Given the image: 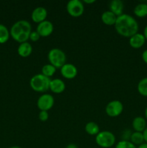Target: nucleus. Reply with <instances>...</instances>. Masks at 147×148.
<instances>
[{"label": "nucleus", "mask_w": 147, "mask_h": 148, "mask_svg": "<svg viewBox=\"0 0 147 148\" xmlns=\"http://www.w3.org/2000/svg\"><path fill=\"white\" fill-rule=\"evenodd\" d=\"M114 26L120 36L128 38L138 33L139 28L137 20L128 14H122L118 16Z\"/></svg>", "instance_id": "f257e3e1"}, {"label": "nucleus", "mask_w": 147, "mask_h": 148, "mask_svg": "<svg viewBox=\"0 0 147 148\" xmlns=\"http://www.w3.org/2000/svg\"><path fill=\"white\" fill-rule=\"evenodd\" d=\"M10 36L15 41L22 43L29 40L32 32L31 24L28 21L21 20L14 23L10 29Z\"/></svg>", "instance_id": "f03ea898"}, {"label": "nucleus", "mask_w": 147, "mask_h": 148, "mask_svg": "<svg viewBox=\"0 0 147 148\" xmlns=\"http://www.w3.org/2000/svg\"><path fill=\"white\" fill-rule=\"evenodd\" d=\"M51 79L42 74L34 75L30 80V86L34 91L37 92H45L49 90Z\"/></svg>", "instance_id": "7ed1b4c3"}, {"label": "nucleus", "mask_w": 147, "mask_h": 148, "mask_svg": "<svg viewBox=\"0 0 147 148\" xmlns=\"http://www.w3.org/2000/svg\"><path fill=\"white\" fill-rule=\"evenodd\" d=\"M48 59L50 64L54 66L56 69L61 68L66 63V53L60 49H50L48 53Z\"/></svg>", "instance_id": "20e7f679"}, {"label": "nucleus", "mask_w": 147, "mask_h": 148, "mask_svg": "<svg viewBox=\"0 0 147 148\" xmlns=\"http://www.w3.org/2000/svg\"><path fill=\"white\" fill-rule=\"evenodd\" d=\"M116 138L112 132L110 131L99 132L95 137V142L99 147L110 148L115 144Z\"/></svg>", "instance_id": "39448f33"}, {"label": "nucleus", "mask_w": 147, "mask_h": 148, "mask_svg": "<svg viewBox=\"0 0 147 148\" xmlns=\"http://www.w3.org/2000/svg\"><path fill=\"white\" fill-rule=\"evenodd\" d=\"M66 11L71 17H80L84 12V5L83 1L79 0H71L66 4Z\"/></svg>", "instance_id": "423d86ee"}, {"label": "nucleus", "mask_w": 147, "mask_h": 148, "mask_svg": "<svg viewBox=\"0 0 147 148\" xmlns=\"http://www.w3.org/2000/svg\"><path fill=\"white\" fill-rule=\"evenodd\" d=\"M123 111V105L122 102L118 100H114L107 104L105 107V113L107 115L112 118L118 117Z\"/></svg>", "instance_id": "0eeeda50"}, {"label": "nucleus", "mask_w": 147, "mask_h": 148, "mask_svg": "<svg viewBox=\"0 0 147 148\" xmlns=\"http://www.w3.org/2000/svg\"><path fill=\"white\" fill-rule=\"evenodd\" d=\"M54 98L48 93H44L40 95L37 101V106L40 111H48L54 105Z\"/></svg>", "instance_id": "6e6552de"}, {"label": "nucleus", "mask_w": 147, "mask_h": 148, "mask_svg": "<svg viewBox=\"0 0 147 148\" xmlns=\"http://www.w3.org/2000/svg\"><path fill=\"white\" fill-rule=\"evenodd\" d=\"M53 23L49 20H45L42 23L37 24V27H36V31L38 33L40 37H48L53 33Z\"/></svg>", "instance_id": "1a4fd4ad"}, {"label": "nucleus", "mask_w": 147, "mask_h": 148, "mask_svg": "<svg viewBox=\"0 0 147 148\" xmlns=\"http://www.w3.org/2000/svg\"><path fill=\"white\" fill-rule=\"evenodd\" d=\"M61 74L65 79H72L76 77L78 69L76 66L71 63H66L60 69Z\"/></svg>", "instance_id": "9d476101"}, {"label": "nucleus", "mask_w": 147, "mask_h": 148, "mask_svg": "<svg viewBox=\"0 0 147 148\" xmlns=\"http://www.w3.org/2000/svg\"><path fill=\"white\" fill-rule=\"evenodd\" d=\"M48 16V12L45 7H38L33 10L31 14V19L34 23H39L46 20Z\"/></svg>", "instance_id": "9b49d317"}, {"label": "nucleus", "mask_w": 147, "mask_h": 148, "mask_svg": "<svg viewBox=\"0 0 147 148\" xmlns=\"http://www.w3.org/2000/svg\"><path fill=\"white\" fill-rule=\"evenodd\" d=\"M146 38L142 33H137L129 38V45L131 48L135 49H141L146 43Z\"/></svg>", "instance_id": "f8f14e48"}, {"label": "nucleus", "mask_w": 147, "mask_h": 148, "mask_svg": "<svg viewBox=\"0 0 147 148\" xmlns=\"http://www.w3.org/2000/svg\"><path fill=\"white\" fill-rule=\"evenodd\" d=\"M66 89V85L61 79L56 78L50 80L49 90L55 94H61Z\"/></svg>", "instance_id": "ddd939ff"}, {"label": "nucleus", "mask_w": 147, "mask_h": 148, "mask_svg": "<svg viewBox=\"0 0 147 148\" xmlns=\"http://www.w3.org/2000/svg\"><path fill=\"white\" fill-rule=\"evenodd\" d=\"M109 10L118 17L123 14L124 4L121 0H112L109 4Z\"/></svg>", "instance_id": "4468645a"}, {"label": "nucleus", "mask_w": 147, "mask_h": 148, "mask_svg": "<svg viewBox=\"0 0 147 148\" xmlns=\"http://www.w3.org/2000/svg\"><path fill=\"white\" fill-rule=\"evenodd\" d=\"M146 120L142 116H136L133 119L132 121V127L134 132H143L146 128Z\"/></svg>", "instance_id": "2eb2a0df"}, {"label": "nucleus", "mask_w": 147, "mask_h": 148, "mask_svg": "<svg viewBox=\"0 0 147 148\" xmlns=\"http://www.w3.org/2000/svg\"><path fill=\"white\" fill-rule=\"evenodd\" d=\"M33 52V46L29 42L20 43L17 49V53L21 57L26 58L30 56Z\"/></svg>", "instance_id": "dca6fc26"}, {"label": "nucleus", "mask_w": 147, "mask_h": 148, "mask_svg": "<svg viewBox=\"0 0 147 148\" xmlns=\"http://www.w3.org/2000/svg\"><path fill=\"white\" fill-rule=\"evenodd\" d=\"M117 16L110 10L105 11L101 15V20L105 25L108 26L115 25L117 20Z\"/></svg>", "instance_id": "f3484780"}, {"label": "nucleus", "mask_w": 147, "mask_h": 148, "mask_svg": "<svg viewBox=\"0 0 147 148\" xmlns=\"http://www.w3.org/2000/svg\"><path fill=\"white\" fill-rule=\"evenodd\" d=\"M133 13L136 17L139 18H143L147 16V4L146 3H140L137 4L133 10Z\"/></svg>", "instance_id": "a211bd4d"}, {"label": "nucleus", "mask_w": 147, "mask_h": 148, "mask_svg": "<svg viewBox=\"0 0 147 148\" xmlns=\"http://www.w3.org/2000/svg\"><path fill=\"white\" fill-rule=\"evenodd\" d=\"M84 129L86 132L91 136H96L99 132V125L94 121L86 123Z\"/></svg>", "instance_id": "6ab92c4d"}, {"label": "nucleus", "mask_w": 147, "mask_h": 148, "mask_svg": "<svg viewBox=\"0 0 147 148\" xmlns=\"http://www.w3.org/2000/svg\"><path fill=\"white\" fill-rule=\"evenodd\" d=\"M130 141L133 145H140L144 143V137L143 132H133L130 136Z\"/></svg>", "instance_id": "aec40b11"}, {"label": "nucleus", "mask_w": 147, "mask_h": 148, "mask_svg": "<svg viewBox=\"0 0 147 148\" xmlns=\"http://www.w3.org/2000/svg\"><path fill=\"white\" fill-rule=\"evenodd\" d=\"M42 75H43L44 76L50 78L51 77H53L54 75V74L56 72V68L54 66H53L50 64H48L44 65V66L42 67L41 69Z\"/></svg>", "instance_id": "412c9836"}, {"label": "nucleus", "mask_w": 147, "mask_h": 148, "mask_svg": "<svg viewBox=\"0 0 147 148\" xmlns=\"http://www.w3.org/2000/svg\"><path fill=\"white\" fill-rule=\"evenodd\" d=\"M10 32L5 25L0 24V43H5L8 41Z\"/></svg>", "instance_id": "4be33fe9"}, {"label": "nucleus", "mask_w": 147, "mask_h": 148, "mask_svg": "<svg viewBox=\"0 0 147 148\" xmlns=\"http://www.w3.org/2000/svg\"><path fill=\"white\" fill-rule=\"evenodd\" d=\"M137 90L139 94L142 96L147 97V77L141 79L137 85Z\"/></svg>", "instance_id": "5701e85b"}, {"label": "nucleus", "mask_w": 147, "mask_h": 148, "mask_svg": "<svg viewBox=\"0 0 147 148\" xmlns=\"http://www.w3.org/2000/svg\"><path fill=\"white\" fill-rule=\"evenodd\" d=\"M115 148H137V147L130 140H122L115 145Z\"/></svg>", "instance_id": "b1692460"}, {"label": "nucleus", "mask_w": 147, "mask_h": 148, "mask_svg": "<svg viewBox=\"0 0 147 148\" xmlns=\"http://www.w3.org/2000/svg\"><path fill=\"white\" fill-rule=\"evenodd\" d=\"M49 118V114L48 111H40L38 114V119L43 122L47 121Z\"/></svg>", "instance_id": "393cba45"}, {"label": "nucleus", "mask_w": 147, "mask_h": 148, "mask_svg": "<svg viewBox=\"0 0 147 148\" xmlns=\"http://www.w3.org/2000/svg\"><path fill=\"white\" fill-rule=\"evenodd\" d=\"M40 35L38 34L37 31H32L30 34V37H29V39H30L31 41L33 42H36L40 39Z\"/></svg>", "instance_id": "a878e982"}, {"label": "nucleus", "mask_w": 147, "mask_h": 148, "mask_svg": "<svg viewBox=\"0 0 147 148\" xmlns=\"http://www.w3.org/2000/svg\"><path fill=\"white\" fill-rule=\"evenodd\" d=\"M141 57H142V60L144 61V63L147 64V49H146V50H144L143 51Z\"/></svg>", "instance_id": "bb28decb"}, {"label": "nucleus", "mask_w": 147, "mask_h": 148, "mask_svg": "<svg viewBox=\"0 0 147 148\" xmlns=\"http://www.w3.org/2000/svg\"><path fill=\"white\" fill-rule=\"evenodd\" d=\"M143 134H144V142H145L146 143H147V127H146V128L145 129V130L143 132Z\"/></svg>", "instance_id": "cd10ccee"}, {"label": "nucleus", "mask_w": 147, "mask_h": 148, "mask_svg": "<svg viewBox=\"0 0 147 148\" xmlns=\"http://www.w3.org/2000/svg\"><path fill=\"white\" fill-rule=\"evenodd\" d=\"M66 148H79L76 145L74 144V143H71V144H69L67 146H66Z\"/></svg>", "instance_id": "c85d7f7f"}, {"label": "nucleus", "mask_w": 147, "mask_h": 148, "mask_svg": "<svg viewBox=\"0 0 147 148\" xmlns=\"http://www.w3.org/2000/svg\"><path fill=\"white\" fill-rule=\"evenodd\" d=\"M95 0H84V1H83L84 3H85V4H93V3L95 2Z\"/></svg>", "instance_id": "c756f323"}, {"label": "nucleus", "mask_w": 147, "mask_h": 148, "mask_svg": "<svg viewBox=\"0 0 147 148\" xmlns=\"http://www.w3.org/2000/svg\"><path fill=\"white\" fill-rule=\"evenodd\" d=\"M143 35L144 36V37H145V38H146V40L147 41V25H146V27H144V33H143Z\"/></svg>", "instance_id": "7c9ffc66"}, {"label": "nucleus", "mask_w": 147, "mask_h": 148, "mask_svg": "<svg viewBox=\"0 0 147 148\" xmlns=\"http://www.w3.org/2000/svg\"><path fill=\"white\" fill-rule=\"evenodd\" d=\"M137 148H147V143H143V144L140 145H138Z\"/></svg>", "instance_id": "2f4dec72"}, {"label": "nucleus", "mask_w": 147, "mask_h": 148, "mask_svg": "<svg viewBox=\"0 0 147 148\" xmlns=\"http://www.w3.org/2000/svg\"><path fill=\"white\" fill-rule=\"evenodd\" d=\"M144 116H145V119L147 121V107L146 108L145 111H144Z\"/></svg>", "instance_id": "473e14b6"}, {"label": "nucleus", "mask_w": 147, "mask_h": 148, "mask_svg": "<svg viewBox=\"0 0 147 148\" xmlns=\"http://www.w3.org/2000/svg\"><path fill=\"white\" fill-rule=\"evenodd\" d=\"M9 148H22V147H18V146H12V147H9Z\"/></svg>", "instance_id": "72a5a7b5"}]
</instances>
